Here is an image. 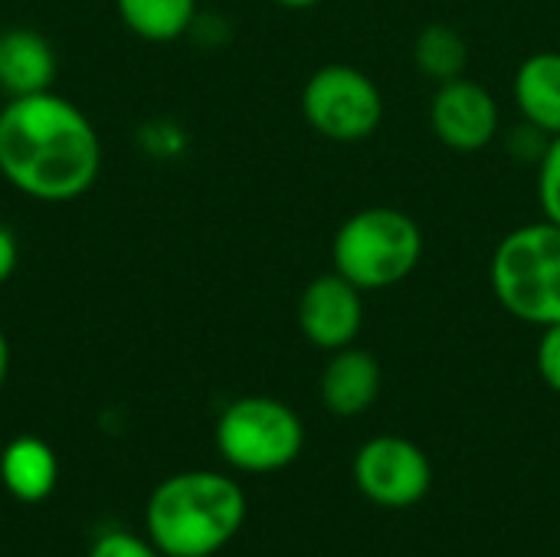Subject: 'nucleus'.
I'll return each mask as SVG.
<instances>
[{"mask_svg":"<svg viewBox=\"0 0 560 557\" xmlns=\"http://www.w3.org/2000/svg\"><path fill=\"white\" fill-rule=\"evenodd\" d=\"M102 171L92 118L59 92L16 95L0 108V177L36 204L89 194Z\"/></svg>","mask_w":560,"mask_h":557,"instance_id":"obj_1","label":"nucleus"},{"mask_svg":"<svg viewBox=\"0 0 560 557\" xmlns=\"http://www.w3.org/2000/svg\"><path fill=\"white\" fill-rule=\"evenodd\" d=\"M249 512L240 483L217 469L174 473L154 486L144 506V535L164 557L220 555Z\"/></svg>","mask_w":560,"mask_h":557,"instance_id":"obj_2","label":"nucleus"},{"mask_svg":"<svg viewBox=\"0 0 560 557\" xmlns=\"http://www.w3.org/2000/svg\"><path fill=\"white\" fill-rule=\"evenodd\" d=\"M489 286L495 302L525 325L560 322V223L532 220L509 230L492 250Z\"/></svg>","mask_w":560,"mask_h":557,"instance_id":"obj_3","label":"nucleus"},{"mask_svg":"<svg viewBox=\"0 0 560 557\" xmlns=\"http://www.w3.org/2000/svg\"><path fill=\"white\" fill-rule=\"evenodd\" d=\"M420 223L400 207H364L331 240V269L361 292H384L410 279L423 259Z\"/></svg>","mask_w":560,"mask_h":557,"instance_id":"obj_4","label":"nucleus"},{"mask_svg":"<svg viewBox=\"0 0 560 557\" xmlns=\"http://www.w3.org/2000/svg\"><path fill=\"white\" fill-rule=\"evenodd\" d=\"M213 440L223 463L236 473L269 476L302 456L305 423L285 401L249 394L223 407Z\"/></svg>","mask_w":560,"mask_h":557,"instance_id":"obj_5","label":"nucleus"},{"mask_svg":"<svg viewBox=\"0 0 560 557\" xmlns=\"http://www.w3.org/2000/svg\"><path fill=\"white\" fill-rule=\"evenodd\" d=\"M299 108L318 138L335 144H361L374 138L384 121V92L364 69L328 62L305 79Z\"/></svg>","mask_w":560,"mask_h":557,"instance_id":"obj_6","label":"nucleus"},{"mask_svg":"<svg viewBox=\"0 0 560 557\" xmlns=\"http://www.w3.org/2000/svg\"><path fill=\"white\" fill-rule=\"evenodd\" d=\"M358 492L381 509H413L433 489L430 456L407 437L381 433L361 443L351 463Z\"/></svg>","mask_w":560,"mask_h":557,"instance_id":"obj_7","label":"nucleus"},{"mask_svg":"<svg viewBox=\"0 0 560 557\" xmlns=\"http://www.w3.org/2000/svg\"><path fill=\"white\" fill-rule=\"evenodd\" d=\"M427 118H430L436 141L459 154H476L489 148L502 131L499 98L469 76L440 82L433 89Z\"/></svg>","mask_w":560,"mask_h":557,"instance_id":"obj_8","label":"nucleus"},{"mask_svg":"<svg viewBox=\"0 0 560 557\" xmlns=\"http://www.w3.org/2000/svg\"><path fill=\"white\" fill-rule=\"evenodd\" d=\"M295 322L302 338L318 351H341L358 341L364 328V292L341 272L315 276L295 305Z\"/></svg>","mask_w":560,"mask_h":557,"instance_id":"obj_9","label":"nucleus"},{"mask_svg":"<svg viewBox=\"0 0 560 557\" xmlns=\"http://www.w3.org/2000/svg\"><path fill=\"white\" fill-rule=\"evenodd\" d=\"M381 387H384L381 361L371 351L358 348V345L331 351L328 364L322 368V378H318L322 407L331 417H341V420L368 414L377 404Z\"/></svg>","mask_w":560,"mask_h":557,"instance_id":"obj_10","label":"nucleus"},{"mask_svg":"<svg viewBox=\"0 0 560 557\" xmlns=\"http://www.w3.org/2000/svg\"><path fill=\"white\" fill-rule=\"evenodd\" d=\"M56 79L52 43L30 26H10L0 33V89L16 95L49 92Z\"/></svg>","mask_w":560,"mask_h":557,"instance_id":"obj_11","label":"nucleus"},{"mask_svg":"<svg viewBox=\"0 0 560 557\" xmlns=\"http://www.w3.org/2000/svg\"><path fill=\"white\" fill-rule=\"evenodd\" d=\"M512 95L522 121L538 128L541 135H560V53L541 49L522 59L515 69Z\"/></svg>","mask_w":560,"mask_h":557,"instance_id":"obj_12","label":"nucleus"},{"mask_svg":"<svg viewBox=\"0 0 560 557\" xmlns=\"http://www.w3.org/2000/svg\"><path fill=\"white\" fill-rule=\"evenodd\" d=\"M59 479V460L39 437H16L0 453V483L16 502H43Z\"/></svg>","mask_w":560,"mask_h":557,"instance_id":"obj_13","label":"nucleus"},{"mask_svg":"<svg viewBox=\"0 0 560 557\" xmlns=\"http://www.w3.org/2000/svg\"><path fill=\"white\" fill-rule=\"evenodd\" d=\"M118 20L144 43H174L197 23V0H115Z\"/></svg>","mask_w":560,"mask_h":557,"instance_id":"obj_14","label":"nucleus"},{"mask_svg":"<svg viewBox=\"0 0 560 557\" xmlns=\"http://www.w3.org/2000/svg\"><path fill=\"white\" fill-rule=\"evenodd\" d=\"M413 66L430 82H450L466 76L469 46L453 23H427L413 39Z\"/></svg>","mask_w":560,"mask_h":557,"instance_id":"obj_15","label":"nucleus"},{"mask_svg":"<svg viewBox=\"0 0 560 557\" xmlns=\"http://www.w3.org/2000/svg\"><path fill=\"white\" fill-rule=\"evenodd\" d=\"M538 207L545 220L560 223V135L548 138V148L538 161Z\"/></svg>","mask_w":560,"mask_h":557,"instance_id":"obj_16","label":"nucleus"},{"mask_svg":"<svg viewBox=\"0 0 560 557\" xmlns=\"http://www.w3.org/2000/svg\"><path fill=\"white\" fill-rule=\"evenodd\" d=\"M89 557H164L148 535H135V532H121V529H112V532H102L92 548Z\"/></svg>","mask_w":560,"mask_h":557,"instance_id":"obj_17","label":"nucleus"},{"mask_svg":"<svg viewBox=\"0 0 560 557\" xmlns=\"http://www.w3.org/2000/svg\"><path fill=\"white\" fill-rule=\"evenodd\" d=\"M535 368L548 391L560 394V322L541 328L538 348H535Z\"/></svg>","mask_w":560,"mask_h":557,"instance_id":"obj_18","label":"nucleus"},{"mask_svg":"<svg viewBox=\"0 0 560 557\" xmlns=\"http://www.w3.org/2000/svg\"><path fill=\"white\" fill-rule=\"evenodd\" d=\"M16 266H20V243H16V233H13L7 223H0V286L16 272Z\"/></svg>","mask_w":560,"mask_h":557,"instance_id":"obj_19","label":"nucleus"},{"mask_svg":"<svg viewBox=\"0 0 560 557\" xmlns=\"http://www.w3.org/2000/svg\"><path fill=\"white\" fill-rule=\"evenodd\" d=\"M7 374H10V341L0 328V387L7 384Z\"/></svg>","mask_w":560,"mask_h":557,"instance_id":"obj_20","label":"nucleus"},{"mask_svg":"<svg viewBox=\"0 0 560 557\" xmlns=\"http://www.w3.org/2000/svg\"><path fill=\"white\" fill-rule=\"evenodd\" d=\"M279 7H285V10H312V7H318L322 0H276Z\"/></svg>","mask_w":560,"mask_h":557,"instance_id":"obj_21","label":"nucleus"}]
</instances>
